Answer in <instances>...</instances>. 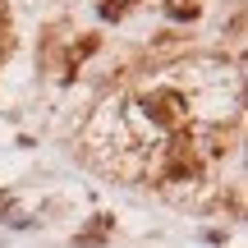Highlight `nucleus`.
I'll list each match as a JSON object with an SVG mask.
<instances>
[{
	"instance_id": "f257e3e1",
	"label": "nucleus",
	"mask_w": 248,
	"mask_h": 248,
	"mask_svg": "<svg viewBox=\"0 0 248 248\" xmlns=\"http://www.w3.org/2000/svg\"><path fill=\"white\" fill-rule=\"evenodd\" d=\"M97 46H101L97 37H83V42H74V46H69V60H64V78H74V74H78V64L88 60Z\"/></svg>"
},
{
	"instance_id": "f03ea898",
	"label": "nucleus",
	"mask_w": 248,
	"mask_h": 248,
	"mask_svg": "<svg viewBox=\"0 0 248 248\" xmlns=\"http://www.w3.org/2000/svg\"><path fill=\"white\" fill-rule=\"evenodd\" d=\"M161 5H166V14L179 18V23H188V18L202 14V0H161Z\"/></svg>"
},
{
	"instance_id": "7ed1b4c3",
	"label": "nucleus",
	"mask_w": 248,
	"mask_h": 248,
	"mask_svg": "<svg viewBox=\"0 0 248 248\" xmlns=\"http://www.w3.org/2000/svg\"><path fill=\"white\" fill-rule=\"evenodd\" d=\"M110 225H115V221H110V216H97V225H92L88 234H78V248H97V244H101V234H106Z\"/></svg>"
},
{
	"instance_id": "20e7f679",
	"label": "nucleus",
	"mask_w": 248,
	"mask_h": 248,
	"mask_svg": "<svg viewBox=\"0 0 248 248\" xmlns=\"http://www.w3.org/2000/svg\"><path fill=\"white\" fill-rule=\"evenodd\" d=\"M133 0H101V18H124Z\"/></svg>"
},
{
	"instance_id": "39448f33",
	"label": "nucleus",
	"mask_w": 248,
	"mask_h": 248,
	"mask_svg": "<svg viewBox=\"0 0 248 248\" xmlns=\"http://www.w3.org/2000/svg\"><path fill=\"white\" fill-rule=\"evenodd\" d=\"M5 23H9V9H5V0H0V32H5Z\"/></svg>"
}]
</instances>
